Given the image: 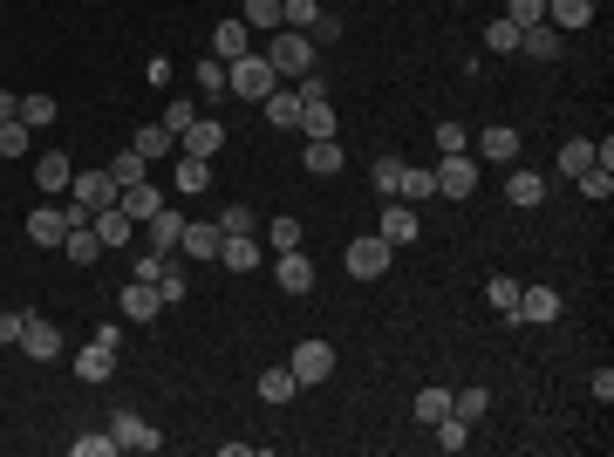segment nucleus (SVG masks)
Returning <instances> with one entry per match:
<instances>
[{
    "instance_id": "obj_5",
    "label": "nucleus",
    "mask_w": 614,
    "mask_h": 457,
    "mask_svg": "<svg viewBox=\"0 0 614 457\" xmlns=\"http://www.w3.org/2000/svg\"><path fill=\"white\" fill-rule=\"evenodd\" d=\"M430 178H437V198H471L478 191V157L451 151L444 164H430Z\"/></svg>"
},
{
    "instance_id": "obj_49",
    "label": "nucleus",
    "mask_w": 614,
    "mask_h": 457,
    "mask_svg": "<svg viewBox=\"0 0 614 457\" xmlns=\"http://www.w3.org/2000/svg\"><path fill=\"white\" fill-rule=\"evenodd\" d=\"M219 232H260V212H253V205H226V212H219Z\"/></svg>"
},
{
    "instance_id": "obj_19",
    "label": "nucleus",
    "mask_w": 614,
    "mask_h": 457,
    "mask_svg": "<svg viewBox=\"0 0 614 457\" xmlns=\"http://www.w3.org/2000/svg\"><path fill=\"white\" fill-rule=\"evenodd\" d=\"M383 239L389 246H410V239H417V205H410V198H389L383 205Z\"/></svg>"
},
{
    "instance_id": "obj_30",
    "label": "nucleus",
    "mask_w": 614,
    "mask_h": 457,
    "mask_svg": "<svg viewBox=\"0 0 614 457\" xmlns=\"http://www.w3.org/2000/svg\"><path fill=\"white\" fill-rule=\"evenodd\" d=\"M110 369H116V348H103V342H89L76 355V376L82 382H110Z\"/></svg>"
},
{
    "instance_id": "obj_18",
    "label": "nucleus",
    "mask_w": 614,
    "mask_h": 457,
    "mask_svg": "<svg viewBox=\"0 0 614 457\" xmlns=\"http://www.w3.org/2000/svg\"><path fill=\"white\" fill-rule=\"evenodd\" d=\"M512 321H533V328L560 321V294H553V287H519V314H512Z\"/></svg>"
},
{
    "instance_id": "obj_8",
    "label": "nucleus",
    "mask_w": 614,
    "mask_h": 457,
    "mask_svg": "<svg viewBox=\"0 0 614 457\" xmlns=\"http://www.w3.org/2000/svg\"><path fill=\"white\" fill-rule=\"evenodd\" d=\"M89 232L103 239V253H123V246H130V232H137V219H130L123 205H103V212H89Z\"/></svg>"
},
{
    "instance_id": "obj_1",
    "label": "nucleus",
    "mask_w": 614,
    "mask_h": 457,
    "mask_svg": "<svg viewBox=\"0 0 614 457\" xmlns=\"http://www.w3.org/2000/svg\"><path fill=\"white\" fill-rule=\"evenodd\" d=\"M273 62L267 55H232L226 62V96H246V103H260V96H273Z\"/></svg>"
},
{
    "instance_id": "obj_59",
    "label": "nucleus",
    "mask_w": 614,
    "mask_h": 457,
    "mask_svg": "<svg viewBox=\"0 0 614 457\" xmlns=\"http://www.w3.org/2000/svg\"><path fill=\"white\" fill-rule=\"evenodd\" d=\"M7 116H21V96H7V89H0V123H7Z\"/></svg>"
},
{
    "instance_id": "obj_51",
    "label": "nucleus",
    "mask_w": 614,
    "mask_h": 457,
    "mask_svg": "<svg viewBox=\"0 0 614 457\" xmlns=\"http://www.w3.org/2000/svg\"><path fill=\"white\" fill-rule=\"evenodd\" d=\"M198 89H205V96H226V62H219V55L198 62Z\"/></svg>"
},
{
    "instance_id": "obj_41",
    "label": "nucleus",
    "mask_w": 614,
    "mask_h": 457,
    "mask_svg": "<svg viewBox=\"0 0 614 457\" xmlns=\"http://www.w3.org/2000/svg\"><path fill=\"white\" fill-rule=\"evenodd\" d=\"M110 178H116V185H144V178H151V164H144L137 151H116L110 157Z\"/></svg>"
},
{
    "instance_id": "obj_43",
    "label": "nucleus",
    "mask_w": 614,
    "mask_h": 457,
    "mask_svg": "<svg viewBox=\"0 0 614 457\" xmlns=\"http://www.w3.org/2000/svg\"><path fill=\"white\" fill-rule=\"evenodd\" d=\"M587 164H594V144H587V137H567V144H560V171H567V178H580Z\"/></svg>"
},
{
    "instance_id": "obj_9",
    "label": "nucleus",
    "mask_w": 614,
    "mask_h": 457,
    "mask_svg": "<svg viewBox=\"0 0 614 457\" xmlns=\"http://www.w3.org/2000/svg\"><path fill=\"white\" fill-rule=\"evenodd\" d=\"M110 437L123 444V451H164V437H157L137 410H116V417H110Z\"/></svg>"
},
{
    "instance_id": "obj_25",
    "label": "nucleus",
    "mask_w": 614,
    "mask_h": 457,
    "mask_svg": "<svg viewBox=\"0 0 614 457\" xmlns=\"http://www.w3.org/2000/svg\"><path fill=\"white\" fill-rule=\"evenodd\" d=\"M212 55L219 62H232V55H253V28L232 14V21H219V35H212Z\"/></svg>"
},
{
    "instance_id": "obj_37",
    "label": "nucleus",
    "mask_w": 614,
    "mask_h": 457,
    "mask_svg": "<svg viewBox=\"0 0 614 457\" xmlns=\"http://www.w3.org/2000/svg\"><path fill=\"white\" fill-rule=\"evenodd\" d=\"M437 417H451V389H444V382L417 389V423H437Z\"/></svg>"
},
{
    "instance_id": "obj_39",
    "label": "nucleus",
    "mask_w": 614,
    "mask_h": 457,
    "mask_svg": "<svg viewBox=\"0 0 614 457\" xmlns=\"http://www.w3.org/2000/svg\"><path fill=\"white\" fill-rule=\"evenodd\" d=\"M301 137H335V110L328 103H301V123H294Z\"/></svg>"
},
{
    "instance_id": "obj_27",
    "label": "nucleus",
    "mask_w": 614,
    "mask_h": 457,
    "mask_svg": "<svg viewBox=\"0 0 614 457\" xmlns=\"http://www.w3.org/2000/svg\"><path fill=\"white\" fill-rule=\"evenodd\" d=\"M130 151L144 157V164H157V157H171V151H178V137H171L164 123H144V130L130 137Z\"/></svg>"
},
{
    "instance_id": "obj_56",
    "label": "nucleus",
    "mask_w": 614,
    "mask_h": 457,
    "mask_svg": "<svg viewBox=\"0 0 614 457\" xmlns=\"http://www.w3.org/2000/svg\"><path fill=\"white\" fill-rule=\"evenodd\" d=\"M21 321H28V307H0V348L21 342Z\"/></svg>"
},
{
    "instance_id": "obj_21",
    "label": "nucleus",
    "mask_w": 614,
    "mask_h": 457,
    "mask_svg": "<svg viewBox=\"0 0 614 457\" xmlns=\"http://www.w3.org/2000/svg\"><path fill=\"white\" fill-rule=\"evenodd\" d=\"M178 232H185V219H178V212H151V219H144V246L171 260V253H178Z\"/></svg>"
},
{
    "instance_id": "obj_48",
    "label": "nucleus",
    "mask_w": 614,
    "mask_h": 457,
    "mask_svg": "<svg viewBox=\"0 0 614 457\" xmlns=\"http://www.w3.org/2000/svg\"><path fill=\"white\" fill-rule=\"evenodd\" d=\"M369 185H376V198H396V185H403V164H396V157H383V164L369 171Z\"/></svg>"
},
{
    "instance_id": "obj_33",
    "label": "nucleus",
    "mask_w": 614,
    "mask_h": 457,
    "mask_svg": "<svg viewBox=\"0 0 614 457\" xmlns=\"http://www.w3.org/2000/svg\"><path fill=\"white\" fill-rule=\"evenodd\" d=\"M328 7L321 0H280V28H301V35H314V21H321Z\"/></svg>"
},
{
    "instance_id": "obj_22",
    "label": "nucleus",
    "mask_w": 614,
    "mask_h": 457,
    "mask_svg": "<svg viewBox=\"0 0 614 457\" xmlns=\"http://www.w3.org/2000/svg\"><path fill=\"white\" fill-rule=\"evenodd\" d=\"M116 205H123V212H130L137 226H144L151 212H164V191H157L151 178H144V185H123V191H116Z\"/></svg>"
},
{
    "instance_id": "obj_7",
    "label": "nucleus",
    "mask_w": 614,
    "mask_h": 457,
    "mask_svg": "<svg viewBox=\"0 0 614 457\" xmlns=\"http://www.w3.org/2000/svg\"><path fill=\"white\" fill-rule=\"evenodd\" d=\"M116 178L110 171H76V185H69V205H82V212H103V205H116Z\"/></svg>"
},
{
    "instance_id": "obj_23",
    "label": "nucleus",
    "mask_w": 614,
    "mask_h": 457,
    "mask_svg": "<svg viewBox=\"0 0 614 457\" xmlns=\"http://www.w3.org/2000/svg\"><path fill=\"white\" fill-rule=\"evenodd\" d=\"M260 116H267L273 130H294V123H301V96L273 82V96H260Z\"/></svg>"
},
{
    "instance_id": "obj_14",
    "label": "nucleus",
    "mask_w": 614,
    "mask_h": 457,
    "mask_svg": "<svg viewBox=\"0 0 614 457\" xmlns=\"http://www.w3.org/2000/svg\"><path fill=\"white\" fill-rule=\"evenodd\" d=\"M519 55H533V62H560V55H567V35L546 28V21H539V28H519Z\"/></svg>"
},
{
    "instance_id": "obj_36",
    "label": "nucleus",
    "mask_w": 614,
    "mask_h": 457,
    "mask_svg": "<svg viewBox=\"0 0 614 457\" xmlns=\"http://www.w3.org/2000/svg\"><path fill=\"white\" fill-rule=\"evenodd\" d=\"M239 21H246L253 35H273V28H280V0H246V7H239Z\"/></svg>"
},
{
    "instance_id": "obj_16",
    "label": "nucleus",
    "mask_w": 614,
    "mask_h": 457,
    "mask_svg": "<svg viewBox=\"0 0 614 457\" xmlns=\"http://www.w3.org/2000/svg\"><path fill=\"white\" fill-rule=\"evenodd\" d=\"M273 280H280L287 294H307V287H314V260H307L301 246H294V253H273Z\"/></svg>"
},
{
    "instance_id": "obj_47",
    "label": "nucleus",
    "mask_w": 614,
    "mask_h": 457,
    "mask_svg": "<svg viewBox=\"0 0 614 457\" xmlns=\"http://www.w3.org/2000/svg\"><path fill=\"white\" fill-rule=\"evenodd\" d=\"M505 21H512V28H539V21H546V0H505Z\"/></svg>"
},
{
    "instance_id": "obj_20",
    "label": "nucleus",
    "mask_w": 614,
    "mask_h": 457,
    "mask_svg": "<svg viewBox=\"0 0 614 457\" xmlns=\"http://www.w3.org/2000/svg\"><path fill=\"white\" fill-rule=\"evenodd\" d=\"M35 185L48 191V198H62V191L76 185V164H69V157H62V151H48V157H35Z\"/></svg>"
},
{
    "instance_id": "obj_53",
    "label": "nucleus",
    "mask_w": 614,
    "mask_h": 457,
    "mask_svg": "<svg viewBox=\"0 0 614 457\" xmlns=\"http://www.w3.org/2000/svg\"><path fill=\"white\" fill-rule=\"evenodd\" d=\"M192 123H198V103H164V130H171V137H185Z\"/></svg>"
},
{
    "instance_id": "obj_55",
    "label": "nucleus",
    "mask_w": 614,
    "mask_h": 457,
    "mask_svg": "<svg viewBox=\"0 0 614 457\" xmlns=\"http://www.w3.org/2000/svg\"><path fill=\"white\" fill-rule=\"evenodd\" d=\"M294 96H301V103H328V82L307 69V76H294Z\"/></svg>"
},
{
    "instance_id": "obj_54",
    "label": "nucleus",
    "mask_w": 614,
    "mask_h": 457,
    "mask_svg": "<svg viewBox=\"0 0 614 457\" xmlns=\"http://www.w3.org/2000/svg\"><path fill=\"white\" fill-rule=\"evenodd\" d=\"M464 144H471V137H464V123H458V116H444V123H437V151L451 157V151H464Z\"/></svg>"
},
{
    "instance_id": "obj_10",
    "label": "nucleus",
    "mask_w": 614,
    "mask_h": 457,
    "mask_svg": "<svg viewBox=\"0 0 614 457\" xmlns=\"http://www.w3.org/2000/svg\"><path fill=\"white\" fill-rule=\"evenodd\" d=\"M287 369L301 376V389H307V382H328V376H335V348H328V342H301Z\"/></svg>"
},
{
    "instance_id": "obj_52",
    "label": "nucleus",
    "mask_w": 614,
    "mask_h": 457,
    "mask_svg": "<svg viewBox=\"0 0 614 457\" xmlns=\"http://www.w3.org/2000/svg\"><path fill=\"white\" fill-rule=\"evenodd\" d=\"M267 239H273V253H294V246H301V219H273Z\"/></svg>"
},
{
    "instance_id": "obj_13",
    "label": "nucleus",
    "mask_w": 614,
    "mask_h": 457,
    "mask_svg": "<svg viewBox=\"0 0 614 457\" xmlns=\"http://www.w3.org/2000/svg\"><path fill=\"white\" fill-rule=\"evenodd\" d=\"M219 267L226 273H253L260 267V239H253V232H226V239H219Z\"/></svg>"
},
{
    "instance_id": "obj_11",
    "label": "nucleus",
    "mask_w": 614,
    "mask_h": 457,
    "mask_svg": "<svg viewBox=\"0 0 614 457\" xmlns=\"http://www.w3.org/2000/svg\"><path fill=\"white\" fill-rule=\"evenodd\" d=\"M178 151H185V157H219V151H226V123H219V116H198L192 130L178 137Z\"/></svg>"
},
{
    "instance_id": "obj_34",
    "label": "nucleus",
    "mask_w": 614,
    "mask_h": 457,
    "mask_svg": "<svg viewBox=\"0 0 614 457\" xmlns=\"http://www.w3.org/2000/svg\"><path fill=\"white\" fill-rule=\"evenodd\" d=\"M62 253H69V260H76V267H89V260H96V253H103V239H96V232H89V219H82V226H69V239H62Z\"/></svg>"
},
{
    "instance_id": "obj_44",
    "label": "nucleus",
    "mask_w": 614,
    "mask_h": 457,
    "mask_svg": "<svg viewBox=\"0 0 614 457\" xmlns=\"http://www.w3.org/2000/svg\"><path fill=\"white\" fill-rule=\"evenodd\" d=\"M451 410H458L464 423H478L485 410H492V389H458V396H451Z\"/></svg>"
},
{
    "instance_id": "obj_58",
    "label": "nucleus",
    "mask_w": 614,
    "mask_h": 457,
    "mask_svg": "<svg viewBox=\"0 0 614 457\" xmlns=\"http://www.w3.org/2000/svg\"><path fill=\"white\" fill-rule=\"evenodd\" d=\"M130 273H137V280H157V273H164V253H144V260H137Z\"/></svg>"
},
{
    "instance_id": "obj_50",
    "label": "nucleus",
    "mask_w": 614,
    "mask_h": 457,
    "mask_svg": "<svg viewBox=\"0 0 614 457\" xmlns=\"http://www.w3.org/2000/svg\"><path fill=\"white\" fill-rule=\"evenodd\" d=\"M485 48H499V55H519V28H512V21H492V28H485Z\"/></svg>"
},
{
    "instance_id": "obj_35",
    "label": "nucleus",
    "mask_w": 614,
    "mask_h": 457,
    "mask_svg": "<svg viewBox=\"0 0 614 457\" xmlns=\"http://www.w3.org/2000/svg\"><path fill=\"white\" fill-rule=\"evenodd\" d=\"M485 301L512 321V314H519V280H512V273H492V280H485Z\"/></svg>"
},
{
    "instance_id": "obj_42",
    "label": "nucleus",
    "mask_w": 614,
    "mask_h": 457,
    "mask_svg": "<svg viewBox=\"0 0 614 457\" xmlns=\"http://www.w3.org/2000/svg\"><path fill=\"white\" fill-rule=\"evenodd\" d=\"M574 185L587 191V198H594V205H608V191H614V171H608V164H587V171H580Z\"/></svg>"
},
{
    "instance_id": "obj_57",
    "label": "nucleus",
    "mask_w": 614,
    "mask_h": 457,
    "mask_svg": "<svg viewBox=\"0 0 614 457\" xmlns=\"http://www.w3.org/2000/svg\"><path fill=\"white\" fill-rule=\"evenodd\" d=\"M110 451H123L116 437H76V457H110Z\"/></svg>"
},
{
    "instance_id": "obj_26",
    "label": "nucleus",
    "mask_w": 614,
    "mask_h": 457,
    "mask_svg": "<svg viewBox=\"0 0 614 457\" xmlns=\"http://www.w3.org/2000/svg\"><path fill=\"white\" fill-rule=\"evenodd\" d=\"M301 164L314 171V178H335V171H342V144H335V137H307Z\"/></svg>"
},
{
    "instance_id": "obj_40",
    "label": "nucleus",
    "mask_w": 614,
    "mask_h": 457,
    "mask_svg": "<svg viewBox=\"0 0 614 457\" xmlns=\"http://www.w3.org/2000/svg\"><path fill=\"white\" fill-rule=\"evenodd\" d=\"M28 144H35V130H28L21 116H7V123H0V157H28Z\"/></svg>"
},
{
    "instance_id": "obj_38",
    "label": "nucleus",
    "mask_w": 614,
    "mask_h": 457,
    "mask_svg": "<svg viewBox=\"0 0 614 457\" xmlns=\"http://www.w3.org/2000/svg\"><path fill=\"white\" fill-rule=\"evenodd\" d=\"M430 430H437V451H464V444H471V423H464L458 410H451V417H437Z\"/></svg>"
},
{
    "instance_id": "obj_3",
    "label": "nucleus",
    "mask_w": 614,
    "mask_h": 457,
    "mask_svg": "<svg viewBox=\"0 0 614 457\" xmlns=\"http://www.w3.org/2000/svg\"><path fill=\"white\" fill-rule=\"evenodd\" d=\"M267 62H273V76H307V69H314V41H307L301 28H273Z\"/></svg>"
},
{
    "instance_id": "obj_2",
    "label": "nucleus",
    "mask_w": 614,
    "mask_h": 457,
    "mask_svg": "<svg viewBox=\"0 0 614 457\" xmlns=\"http://www.w3.org/2000/svg\"><path fill=\"white\" fill-rule=\"evenodd\" d=\"M82 219H89L82 205H55V198H48V205H35V212H28V239H35V246H62V239H69V226H82Z\"/></svg>"
},
{
    "instance_id": "obj_46",
    "label": "nucleus",
    "mask_w": 614,
    "mask_h": 457,
    "mask_svg": "<svg viewBox=\"0 0 614 457\" xmlns=\"http://www.w3.org/2000/svg\"><path fill=\"white\" fill-rule=\"evenodd\" d=\"M157 294H164V307H178L185 294H192V280H185V273H178L171 260H164V273H157Z\"/></svg>"
},
{
    "instance_id": "obj_28",
    "label": "nucleus",
    "mask_w": 614,
    "mask_h": 457,
    "mask_svg": "<svg viewBox=\"0 0 614 457\" xmlns=\"http://www.w3.org/2000/svg\"><path fill=\"white\" fill-rule=\"evenodd\" d=\"M171 185L185 191V198H198V191L212 185V157H185V151H178V171H171Z\"/></svg>"
},
{
    "instance_id": "obj_4",
    "label": "nucleus",
    "mask_w": 614,
    "mask_h": 457,
    "mask_svg": "<svg viewBox=\"0 0 614 457\" xmlns=\"http://www.w3.org/2000/svg\"><path fill=\"white\" fill-rule=\"evenodd\" d=\"M389 260H396V246H389L383 232H369V239H348V253H342V267L355 273V280H383Z\"/></svg>"
},
{
    "instance_id": "obj_6",
    "label": "nucleus",
    "mask_w": 614,
    "mask_h": 457,
    "mask_svg": "<svg viewBox=\"0 0 614 457\" xmlns=\"http://www.w3.org/2000/svg\"><path fill=\"white\" fill-rule=\"evenodd\" d=\"M21 355H28V362H55V355H62V328H55V321H41L35 307H28V321H21Z\"/></svg>"
},
{
    "instance_id": "obj_24",
    "label": "nucleus",
    "mask_w": 614,
    "mask_h": 457,
    "mask_svg": "<svg viewBox=\"0 0 614 457\" xmlns=\"http://www.w3.org/2000/svg\"><path fill=\"white\" fill-rule=\"evenodd\" d=\"M594 21V0H546V28H560V35H574Z\"/></svg>"
},
{
    "instance_id": "obj_15",
    "label": "nucleus",
    "mask_w": 614,
    "mask_h": 457,
    "mask_svg": "<svg viewBox=\"0 0 614 457\" xmlns=\"http://www.w3.org/2000/svg\"><path fill=\"white\" fill-rule=\"evenodd\" d=\"M478 157H485V164H512V157H519V130H512V123H485V130H478Z\"/></svg>"
},
{
    "instance_id": "obj_17",
    "label": "nucleus",
    "mask_w": 614,
    "mask_h": 457,
    "mask_svg": "<svg viewBox=\"0 0 614 457\" xmlns=\"http://www.w3.org/2000/svg\"><path fill=\"white\" fill-rule=\"evenodd\" d=\"M157 314H164L157 280H130V287H123V321H157Z\"/></svg>"
},
{
    "instance_id": "obj_31",
    "label": "nucleus",
    "mask_w": 614,
    "mask_h": 457,
    "mask_svg": "<svg viewBox=\"0 0 614 457\" xmlns=\"http://www.w3.org/2000/svg\"><path fill=\"white\" fill-rule=\"evenodd\" d=\"M294 396H301V376H294V369H267V376H260V403H294Z\"/></svg>"
},
{
    "instance_id": "obj_29",
    "label": "nucleus",
    "mask_w": 614,
    "mask_h": 457,
    "mask_svg": "<svg viewBox=\"0 0 614 457\" xmlns=\"http://www.w3.org/2000/svg\"><path fill=\"white\" fill-rule=\"evenodd\" d=\"M505 198H512L519 212H533L539 198H546V178H539V171H512V178H505Z\"/></svg>"
},
{
    "instance_id": "obj_12",
    "label": "nucleus",
    "mask_w": 614,
    "mask_h": 457,
    "mask_svg": "<svg viewBox=\"0 0 614 457\" xmlns=\"http://www.w3.org/2000/svg\"><path fill=\"white\" fill-rule=\"evenodd\" d=\"M219 239H226V232L212 226V219H185V232H178V253H185V260H219Z\"/></svg>"
},
{
    "instance_id": "obj_32",
    "label": "nucleus",
    "mask_w": 614,
    "mask_h": 457,
    "mask_svg": "<svg viewBox=\"0 0 614 457\" xmlns=\"http://www.w3.org/2000/svg\"><path fill=\"white\" fill-rule=\"evenodd\" d=\"M396 198H410V205L437 198V178H430V164H403V185H396Z\"/></svg>"
},
{
    "instance_id": "obj_45",
    "label": "nucleus",
    "mask_w": 614,
    "mask_h": 457,
    "mask_svg": "<svg viewBox=\"0 0 614 457\" xmlns=\"http://www.w3.org/2000/svg\"><path fill=\"white\" fill-rule=\"evenodd\" d=\"M21 123H28V130H48V123H55V96H21Z\"/></svg>"
}]
</instances>
